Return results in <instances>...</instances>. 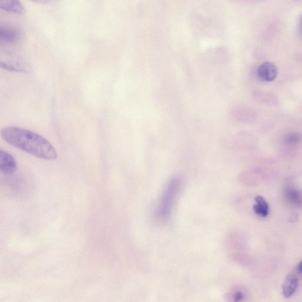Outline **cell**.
<instances>
[{
  "instance_id": "6da1fadb",
  "label": "cell",
  "mask_w": 302,
  "mask_h": 302,
  "mask_svg": "<svg viewBox=\"0 0 302 302\" xmlns=\"http://www.w3.org/2000/svg\"><path fill=\"white\" fill-rule=\"evenodd\" d=\"M1 136L8 144L40 159L48 161L57 159V152L52 143L34 132L21 128L8 127L2 129Z\"/></svg>"
},
{
  "instance_id": "7a4b0ae2",
  "label": "cell",
  "mask_w": 302,
  "mask_h": 302,
  "mask_svg": "<svg viewBox=\"0 0 302 302\" xmlns=\"http://www.w3.org/2000/svg\"><path fill=\"white\" fill-rule=\"evenodd\" d=\"M180 186V180L177 178H173L169 182L160 203L159 209L161 217L165 218L168 215Z\"/></svg>"
},
{
  "instance_id": "3957f363",
  "label": "cell",
  "mask_w": 302,
  "mask_h": 302,
  "mask_svg": "<svg viewBox=\"0 0 302 302\" xmlns=\"http://www.w3.org/2000/svg\"><path fill=\"white\" fill-rule=\"evenodd\" d=\"M17 165L16 160L8 152L0 151V169L5 174H10L16 172Z\"/></svg>"
},
{
  "instance_id": "277c9868",
  "label": "cell",
  "mask_w": 302,
  "mask_h": 302,
  "mask_svg": "<svg viewBox=\"0 0 302 302\" xmlns=\"http://www.w3.org/2000/svg\"><path fill=\"white\" fill-rule=\"evenodd\" d=\"M257 74L261 80L272 82L276 78L277 70L274 64L265 62L259 67Z\"/></svg>"
},
{
  "instance_id": "5b68a950",
  "label": "cell",
  "mask_w": 302,
  "mask_h": 302,
  "mask_svg": "<svg viewBox=\"0 0 302 302\" xmlns=\"http://www.w3.org/2000/svg\"><path fill=\"white\" fill-rule=\"evenodd\" d=\"M21 39V34L17 29L9 27H0V42L16 43Z\"/></svg>"
},
{
  "instance_id": "8992f818",
  "label": "cell",
  "mask_w": 302,
  "mask_h": 302,
  "mask_svg": "<svg viewBox=\"0 0 302 302\" xmlns=\"http://www.w3.org/2000/svg\"><path fill=\"white\" fill-rule=\"evenodd\" d=\"M0 8L7 12L17 14H23L25 11L20 0H0Z\"/></svg>"
},
{
  "instance_id": "52a82bcc",
  "label": "cell",
  "mask_w": 302,
  "mask_h": 302,
  "mask_svg": "<svg viewBox=\"0 0 302 302\" xmlns=\"http://www.w3.org/2000/svg\"><path fill=\"white\" fill-rule=\"evenodd\" d=\"M298 278L294 275H289L284 280L283 285V294L286 298L294 294L298 287Z\"/></svg>"
},
{
  "instance_id": "ba28073f",
  "label": "cell",
  "mask_w": 302,
  "mask_h": 302,
  "mask_svg": "<svg viewBox=\"0 0 302 302\" xmlns=\"http://www.w3.org/2000/svg\"><path fill=\"white\" fill-rule=\"evenodd\" d=\"M256 204L253 206V210L257 215L265 218L269 215V207L268 203L262 196H257L255 198Z\"/></svg>"
},
{
  "instance_id": "9c48e42d",
  "label": "cell",
  "mask_w": 302,
  "mask_h": 302,
  "mask_svg": "<svg viewBox=\"0 0 302 302\" xmlns=\"http://www.w3.org/2000/svg\"><path fill=\"white\" fill-rule=\"evenodd\" d=\"M286 194L287 198H288L292 203L295 204H301L302 201V198L300 194H299L298 191L290 189L287 190Z\"/></svg>"
},
{
  "instance_id": "30bf717a",
  "label": "cell",
  "mask_w": 302,
  "mask_h": 302,
  "mask_svg": "<svg viewBox=\"0 0 302 302\" xmlns=\"http://www.w3.org/2000/svg\"><path fill=\"white\" fill-rule=\"evenodd\" d=\"M301 137L298 134L289 135L286 137V141L290 144H296L301 141Z\"/></svg>"
},
{
  "instance_id": "8fae6325",
  "label": "cell",
  "mask_w": 302,
  "mask_h": 302,
  "mask_svg": "<svg viewBox=\"0 0 302 302\" xmlns=\"http://www.w3.org/2000/svg\"><path fill=\"white\" fill-rule=\"evenodd\" d=\"M234 298H235L237 301H242L243 298V295L241 292H237Z\"/></svg>"
},
{
  "instance_id": "7c38bea8",
  "label": "cell",
  "mask_w": 302,
  "mask_h": 302,
  "mask_svg": "<svg viewBox=\"0 0 302 302\" xmlns=\"http://www.w3.org/2000/svg\"><path fill=\"white\" fill-rule=\"evenodd\" d=\"M31 1L37 2V3L39 4H46L48 3L50 1H51L52 0H31Z\"/></svg>"
},
{
  "instance_id": "4fadbf2b",
  "label": "cell",
  "mask_w": 302,
  "mask_h": 302,
  "mask_svg": "<svg viewBox=\"0 0 302 302\" xmlns=\"http://www.w3.org/2000/svg\"><path fill=\"white\" fill-rule=\"evenodd\" d=\"M297 271L299 274L302 275V260L298 264L297 266Z\"/></svg>"
}]
</instances>
